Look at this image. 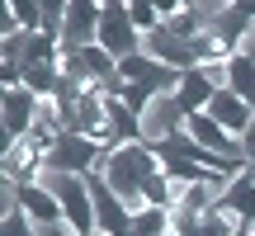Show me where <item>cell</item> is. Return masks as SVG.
<instances>
[{
    "label": "cell",
    "instance_id": "cell-1",
    "mask_svg": "<svg viewBox=\"0 0 255 236\" xmlns=\"http://www.w3.org/2000/svg\"><path fill=\"white\" fill-rule=\"evenodd\" d=\"M156 170H161V161H156L151 146L146 142H128V146H104L90 175H100V180L119 194V199L128 203V213H142L146 208L142 184H146V175H156Z\"/></svg>",
    "mask_w": 255,
    "mask_h": 236
},
{
    "label": "cell",
    "instance_id": "cell-2",
    "mask_svg": "<svg viewBox=\"0 0 255 236\" xmlns=\"http://www.w3.org/2000/svg\"><path fill=\"white\" fill-rule=\"evenodd\" d=\"M100 151H104V146H100V142H90V137H81V132H62L52 146H47L43 170H62V175H90V170H95V161H100Z\"/></svg>",
    "mask_w": 255,
    "mask_h": 236
},
{
    "label": "cell",
    "instance_id": "cell-3",
    "mask_svg": "<svg viewBox=\"0 0 255 236\" xmlns=\"http://www.w3.org/2000/svg\"><path fill=\"white\" fill-rule=\"evenodd\" d=\"M100 14H104V5H95V0H71L57 47H62V52H85V47H95L100 43Z\"/></svg>",
    "mask_w": 255,
    "mask_h": 236
},
{
    "label": "cell",
    "instance_id": "cell-4",
    "mask_svg": "<svg viewBox=\"0 0 255 236\" xmlns=\"http://www.w3.org/2000/svg\"><path fill=\"white\" fill-rule=\"evenodd\" d=\"M90 180V199H95V236H132V213L100 175H85Z\"/></svg>",
    "mask_w": 255,
    "mask_h": 236
},
{
    "label": "cell",
    "instance_id": "cell-5",
    "mask_svg": "<svg viewBox=\"0 0 255 236\" xmlns=\"http://www.w3.org/2000/svg\"><path fill=\"white\" fill-rule=\"evenodd\" d=\"M184 123H189V114L180 109V100H175V95H156V100L146 104V114H142V142L161 146V142H170V137H180Z\"/></svg>",
    "mask_w": 255,
    "mask_h": 236
},
{
    "label": "cell",
    "instance_id": "cell-6",
    "mask_svg": "<svg viewBox=\"0 0 255 236\" xmlns=\"http://www.w3.org/2000/svg\"><path fill=\"white\" fill-rule=\"evenodd\" d=\"M100 47L114 57V62L142 52V33H137L132 19H128V5H104V14H100Z\"/></svg>",
    "mask_w": 255,
    "mask_h": 236
},
{
    "label": "cell",
    "instance_id": "cell-7",
    "mask_svg": "<svg viewBox=\"0 0 255 236\" xmlns=\"http://www.w3.org/2000/svg\"><path fill=\"white\" fill-rule=\"evenodd\" d=\"M33 114H38V95L14 85V90H0V123H5V146L19 137L33 132Z\"/></svg>",
    "mask_w": 255,
    "mask_h": 236
},
{
    "label": "cell",
    "instance_id": "cell-8",
    "mask_svg": "<svg viewBox=\"0 0 255 236\" xmlns=\"http://www.w3.org/2000/svg\"><path fill=\"white\" fill-rule=\"evenodd\" d=\"M142 52L151 57V62H161V66H170V71H194V52H189V43H184L180 33H170V28H151V33L142 38Z\"/></svg>",
    "mask_w": 255,
    "mask_h": 236
},
{
    "label": "cell",
    "instance_id": "cell-9",
    "mask_svg": "<svg viewBox=\"0 0 255 236\" xmlns=\"http://www.w3.org/2000/svg\"><path fill=\"white\" fill-rule=\"evenodd\" d=\"M203 114H208L218 127H227L237 142L246 137V127H251V118H255V109H251L246 100H241V95H232V90H218V95H213V104H208Z\"/></svg>",
    "mask_w": 255,
    "mask_h": 236
},
{
    "label": "cell",
    "instance_id": "cell-10",
    "mask_svg": "<svg viewBox=\"0 0 255 236\" xmlns=\"http://www.w3.org/2000/svg\"><path fill=\"white\" fill-rule=\"evenodd\" d=\"M19 208L28 213V222H33V227H57V222H66L62 203H57L52 194L43 189V184H24V194H19Z\"/></svg>",
    "mask_w": 255,
    "mask_h": 236
},
{
    "label": "cell",
    "instance_id": "cell-11",
    "mask_svg": "<svg viewBox=\"0 0 255 236\" xmlns=\"http://www.w3.org/2000/svg\"><path fill=\"white\" fill-rule=\"evenodd\" d=\"M213 95H218V90H213V81L199 71V66H194V71L180 76V90H175V100H180L184 114H203V109L213 104Z\"/></svg>",
    "mask_w": 255,
    "mask_h": 236
},
{
    "label": "cell",
    "instance_id": "cell-12",
    "mask_svg": "<svg viewBox=\"0 0 255 236\" xmlns=\"http://www.w3.org/2000/svg\"><path fill=\"white\" fill-rule=\"evenodd\" d=\"M227 90L241 95V100L255 109V57L251 52H232L227 57Z\"/></svg>",
    "mask_w": 255,
    "mask_h": 236
},
{
    "label": "cell",
    "instance_id": "cell-13",
    "mask_svg": "<svg viewBox=\"0 0 255 236\" xmlns=\"http://www.w3.org/2000/svg\"><path fill=\"white\" fill-rule=\"evenodd\" d=\"M170 232V208H142L132 213V236H165Z\"/></svg>",
    "mask_w": 255,
    "mask_h": 236
},
{
    "label": "cell",
    "instance_id": "cell-14",
    "mask_svg": "<svg viewBox=\"0 0 255 236\" xmlns=\"http://www.w3.org/2000/svg\"><path fill=\"white\" fill-rule=\"evenodd\" d=\"M128 19H132V28L137 33H151V28H161V9L151 5V0H128Z\"/></svg>",
    "mask_w": 255,
    "mask_h": 236
},
{
    "label": "cell",
    "instance_id": "cell-15",
    "mask_svg": "<svg viewBox=\"0 0 255 236\" xmlns=\"http://www.w3.org/2000/svg\"><path fill=\"white\" fill-rule=\"evenodd\" d=\"M5 236H38V227L28 222V213L19 208V213H9V218H5Z\"/></svg>",
    "mask_w": 255,
    "mask_h": 236
},
{
    "label": "cell",
    "instance_id": "cell-16",
    "mask_svg": "<svg viewBox=\"0 0 255 236\" xmlns=\"http://www.w3.org/2000/svg\"><path fill=\"white\" fill-rule=\"evenodd\" d=\"M241 151H246V165H255V118H251L246 137H241Z\"/></svg>",
    "mask_w": 255,
    "mask_h": 236
},
{
    "label": "cell",
    "instance_id": "cell-17",
    "mask_svg": "<svg viewBox=\"0 0 255 236\" xmlns=\"http://www.w3.org/2000/svg\"><path fill=\"white\" fill-rule=\"evenodd\" d=\"M241 52H251V57H255V28H251V38H246V43H241Z\"/></svg>",
    "mask_w": 255,
    "mask_h": 236
}]
</instances>
